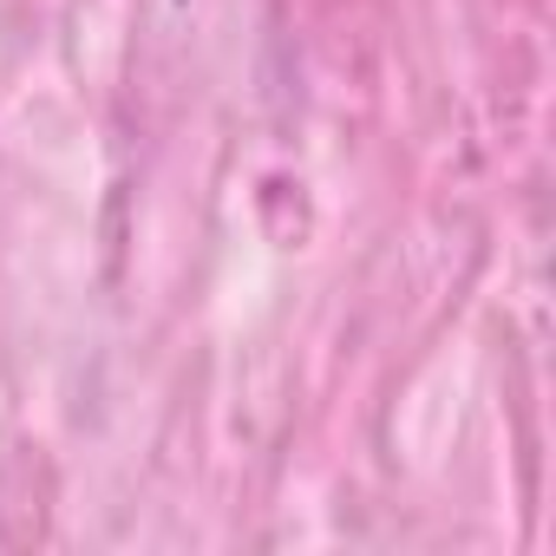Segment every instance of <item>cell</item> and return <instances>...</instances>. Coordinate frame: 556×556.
<instances>
[]
</instances>
